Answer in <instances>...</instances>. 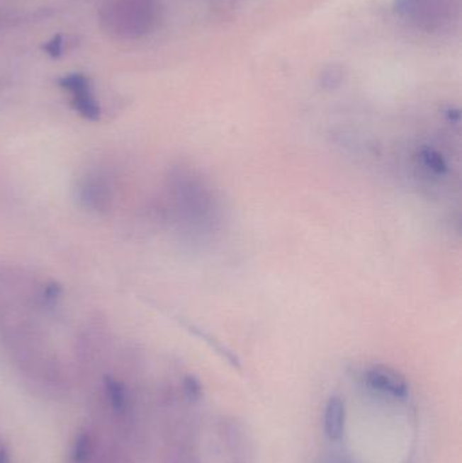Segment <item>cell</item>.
Returning <instances> with one entry per match:
<instances>
[{
	"label": "cell",
	"mask_w": 462,
	"mask_h": 463,
	"mask_svg": "<svg viewBox=\"0 0 462 463\" xmlns=\"http://www.w3.org/2000/svg\"><path fill=\"white\" fill-rule=\"evenodd\" d=\"M346 71L340 64H329L324 67L319 75V81L323 88H335L344 80Z\"/></svg>",
	"instance_id": "obj_5"
},
{
	"label": "cell",
	"mask_w": 462,
	"mask_h": 463,
	"mask_svg": "<svg viewBox=\"0 0 462 463\" xmlns=\"http://www.w3.org/2000/svg\"><path fill=\"white\" fill-rule=\"evenodd\" d=\"M324 433L331 442H339L346 428V405L344 401L332 396L324 408Z\"/></svg>",
	"instance_id": "obj_4"
},
{
	"label": "cell",
	"mask_w": 462,
	"mask_h": 463,
	"mask_svg": "<svg viewBox=\"0 0 462 463\" xmlns=\"http://www.w3.org/2000/svg\"><path fill=\"white\" fill-rule=\"evenodd\" d=\"M186 391L190 399L197 400L201 396V386L198 381H196L193 377H188L186 379Z\"/></svg>",
	"instance_id": "obj_9"
},
{
	"label": "cell",
	"mask_w": 462,
	"mask_h": 463,
	"mask_svg": "<svg viewBox=\"0 0 462 463\" xmlns=\"http://www.w3.org/2000/svg\"><path fill=\"white\" fill-rule=\"evenodd\" d=\"M393 7L396 14L426 30L439 28L449 11L447 0H395Z\"/></svg>",
	"instance_id": "obj_1"
},
{
	"label": "cell",
	"mask_w": 462,
	"mask_h": 463,
	"mask_svg": "<svg viewBox=\"0 0 462 463\" xmlns=\"http://www.w3.org/2000/svg\"><path fill=\"white\" fill-rule=\"evenodd\" d=\"M60 87L72 93V106L77 113L90 121H98L101 108L94 98L89 79L80 74L64 76L59 80Z\"/></svg>",
	"instance_id": "obj_2"
},
{
	"label": "cell",
	"mask_w": 462,
	"mask_h": 463,
	"mask_svg": "<svg viewBox=\"0 0 462 463\" xmlns=\"http://www.w3.org/2000/svg\"><path fill=\"white\" fill-rule=\"evenodd\" d=\"M323 463H346V462H342V461H339V459H328V461H325V462Z\"/></svg>",
	"instance_id": "obj_11"
},
{
	"label": "cell",
	"mask_w": 462,
	"mask_h": 463,
	"mask_svg": "<svg viewBox=\"0 0 462 463\" xmlns=\"http://www.w3.org/2000/svg\"><path fill=\"white\" fill-rule=\"evenodd\" d=\"M89 451H90V442L89 438L86 435H81L77 440L75 445V461L77 462H83L86 461V458L89 457Z\"/></svg>",
	"instance_id": "obj_7"
},
{
	"label": "cell",
	"mask_w": 462,
	"mask_h": 463,
	"mask_svg": "<svg viewBox=\"0 0 462 463\" xmlns=\"http://www.w3.org/2000/svg\"><path fill=\"white\" fill-rule=\"evenodd\" d=\"M106 386H108V399L113 404V406L117 409H123V405H125V393H123L121 385L117 381L108 379Z\"/></svg>",
	"instance_id": "obj_6"
},
{
	"label": "cell",
	"mask_w": 462,
	"mask_h": 463,
	"mask_svg": "<svg viewBox=\"0 0 462 463\" xmlns=\"http://www.w3.org/2000/svg\"><path fill=\"white\" fill-rule=\"evenodd\" d=\"M44 50L47 52V55L53 59H57L62 56V37L60 34L55 35L49 42L44 45Z\"/></svg>",
	"instance_id": "obj_8"
},
{
	"label": "cell",
	"mask_w": 462,
	"mask_h": 463,
	"mask_svg": "<svg viewBox=\"0 0 462 463\" xmlns=\"http://www.w3.org/2000/svg\"><path fill=\"white\" fill-rule=\"evenodd\" d=\"M0 463H9V459H7V457L3 454V452H0Z\"/></svg>",
	"instance_id": "obj_10"
},
{
	"label": "cell",
	"mask_w": 462,
	"mask_h": 463,
	"mask_svg": "<svg viewBox=\"0 0 462 463\" xmlns=\"http://www.w3.org/2000/svg\"><path fill=\"white\" fill-rule=\"evenodd\" d=\"M365 384L370 390L389 399L404 401L410 396V386L399 372L388 367H373L365 374Z\"/></svg>",
	"instance_id": "obj_3"
}]
</instances>
